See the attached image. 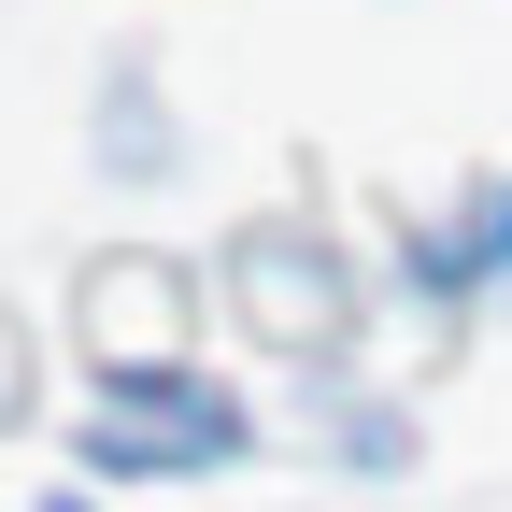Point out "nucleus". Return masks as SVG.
<instances>
[{"label":"nucleus","instance_id":"nucleus-2","mask_svg":"<svg viewBox=\"0 0 512 512\" xmlns=\"http://www.w3.org/2000/svg\"><path fill=\"white\" fill-rule=\"evenodd\" d=\"M57 512H72V498H57Z\"/></svg>","mask_w":512,"mask_h":512},{"label":"nucleus","instance_id":"nucleus-1","mask_svg":"<svg viewBox=\"0 0 512 512\" xmlns=\"http://www.w3.org/2000/svg\"><path fill=\"white\" fill-rule=\"evenodd\" d=\"M242 441V413L214 399V384H114L100 427H86V456L100 470H214Z\"/></svg>","mask_w":512,"mask_h":512}]
</instances>
